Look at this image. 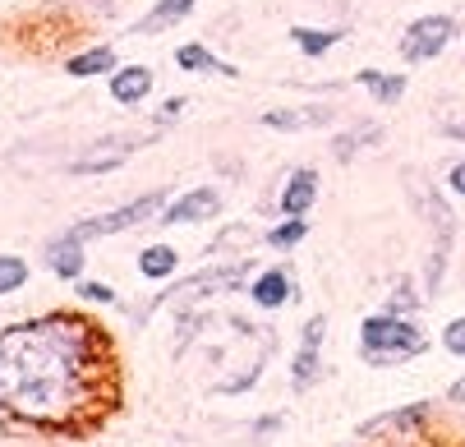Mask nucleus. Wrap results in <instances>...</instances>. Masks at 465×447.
I'll return each mask as SVG.
<instances>
[{
  "label": "nucleus",
  "mask_w": 465,
  "mask_h": 447,
  "mask_svg": "<svg viewBox=\"0 0 465 447\" xmlns=\"http://www.w3.org/2000/svg\"><path fill=\"white\" fill-rule=\"evenodd\" d=\"M111 373L106 333L84 313H37L0 328V411L60 429L97 406Z\"/></svg>",
  "instance_id": "1"
},
{
  "label": "nucleus",
  "mask_w": 465,
  "mask_h": 447,
  "mask_svg": "<svg viewBox=\"0 0 465 447\" xmlns=\"http://www.w3.org/2000/svg\"><path fill=\"white\" fill-rule=\"evenodd\" d=\"M429 351V337L415 318H401V313H373L360 323V355L364 364L373 369H391V364H406L415 355Z\"/></svg>",
  "instance_id": "2"
},
{
  "label": "nucleus",
  "mask_w": 465,
  "mask_h": 447,
  "mask_svg": "<svg viewBox=\"0 0 465 447\" xmlns=\"http://www.w3.org/2000/svg\"><path fill=\"white\" fill-rule=\"evenodd\" d=\"M171 204V189H148V194H139L134 204H120L111 213H97V217H84L70 226V235H79L84 244L88 240H102V235H120V231H134L143 226L148 217H162V208Z\"/></svg>",
  "instance_id": "3"
},
{
  "label": "nucleus",
  "mask_w": 465,
  "mask_h": 447,
  "mask_svg": "<svg viewBox=\"0 0 465 447\" xmlns=\"http://www.w3.org/2000/svg\"><path fill=\"white\" fill-rule=\"evenodd\" d=\"M456 37V19L451 15H424L401 33V60L411 65H424V60H438Z\"/></svg>",
  "instance_id": "4"
},
{
  "label": "nucleus",
  "mask_w": 465,
  "mask_h": 447,
  "mask_svg": "<svg viewBox=\"0 0 465 447\" xmlns=\"http://www.w3.org/2000/svg\"><path fill=\"white\" fill-rule=\"evenodd\" d=\"M157 134H106V139H97L93 148H84L70 166V175H102V171H115V166H124V157H134L143 144H153Z\"/></svg>",
  "instance_id": "5"
},
{
  "label": "nucleus",
  "mask_w": 465,
  "mask_h": 447,
  "mask_svg": "<svg viewBox=\"0 0 465 447\" xmlns=\"http://www.w3.org/2000/svg\"><path fill=\"white\" fill-rule=\"evenodd\" d=\"M217 213H222V194L213 184H198V189H189V194H180L175 204L162 208V222L166 226H193V222H208Z\"/></svg>",
  "instance_id": "6"
},
{
  "label": "nucleus",
  "mask_w": 465,
  "mask_h": 447,
  "mask_svg": "<svg viewBox=\"0 0 465 447\" xmlns=\"http://www.w3.org/2000/svg\"><path fill=\"white\" fill-rule=\"evenodd\" d=\"M42 259H46V268H51L60 282H79L84 268H88V244H84L79 235H70V231H60L55 240H46Z\"/></svg>",
  "instance_id": "7"
},
{
  "label": "nucleus",
  "mask_w": 465,
  "mask_h": 447,
  "mask_svg": "<svg viewBox=\"0 0 465 447\" xmlns=\"http://www.w3.org/2000/svg\"><path fill=\"white\" fill-rule=\"evenodd\" d=\"M313 204H318V171L313 166L291 171L282 184V217H304Z\"/></svg>",
  "instance_id": "8"
},
{
  "label": "nucleus",
  "mask_w": 465,
  "mask_h": 447,
  "mask_svg": "<svg viewBox=\"0 0 465 447\" xmlns=\"http://www.w3.org/2000/svg\"><path fill=\"white\" fill-rule=\"evenodd\" d=\"M111 102H120V106H139V102H148L153 97V70L148 65H120L115 74H111Z\"/></svg>",
  "instance_id": "9"
},
{
  "label": "nucleus",
  "mask_w": 465,
  "mask_h": 447,
  "mask_svg": "<svg viewBox=\"0 0 465 447\" xmlns=\"http://www.w3.org/2000/svg\"><path fill=\"white\" fill-rule=\"evenodd\" d=\"M295 282H291V268H262L253 282H249V300L258 309H282L291 300Z\"/></svg>",
  "instance_id": "10"
},
{
  "label": "nucleus",
  "mask_w": 465,
  "mask_h": 447,
  "mask_svg": "<svg viewBox=\"0 0 465 447\" xmlns=\"http://www.w3.org/2000/svg\"><path fill=\"white\" fill-rule=\"evenodd\" d=\"M193 5L198 0H157V5L134 24V33H143V37H157V33H166V28H175V24H184L189 15H193Z\"/></svg>",
  "instance_id": "11"
},
{
  "label": "nucleus",
  "mask_w": 465,
  "mask_h": 447,
  "mask_svg": "<svg viewBox=\"0 0 465 447\" xmlns=\"http://www.w3.org/2000/svg\"><path fill=\"white\" fill-rule=\"evenodd\" d=\"M175 65H180L184 74H222V79H235V65L217 60L203 42H184V46H175Z\"/></svg>",
  "instance_id": "12"
},
{
  "label": "nucleus",
  "mask_w": 465,
  "mask_h": 447,
  "mask_svg": "<svg viewBox=\"0 0 465 447\" xmlns=\"http://www.w3.org/2000/svg\"><path fill=\"white\" fill-rule=\"evenodd\" d=\"M115 70H120L115 46H88V51L64 60V74L70 79H97V74H115Z\"/></svg>",
  "instance_id": "13"
},
{
  "label": "nucleus",
  "mask_w": 465,
  "mask_h": 447,
  "mask_svg": "<svg viewBox=\"0 0 465 447\" xmlns=\"http://www.w3.org/2000/svg\"><path fill=\"white\" fill-rule=\"evenodd\" d=\"M322 120H331V111L327 106H300V111H291V106H282V111H268L258 124L262 130H282V134H295V130H309V124H322Z\"/></svg>",
  "instance_id": "14"
},
{
  "label": "nucleus",
  "mask_w": 465,
  "mask_h": 447,
  "mask_svg": "<svg viewBox=\"0 0 465 447\" xmlns=\"http://www.w3.org/2000/svg\"><path fill=\"white\" fill-rule=\"evenodd\" d=\"M355 84H364V93L378 102V106H396L406 97V79L401 74H387V70H360Z\"/></svg>",
  "instance_id": "15"
},
{
  "label": "nucleus",
  "mask_w": 465,
  "mask_h": 447,
  "mask_svg": "<svg viewBox=\"0 0 465 447\" xmlns=\"http://www.w3.org/2000/svg\"><path fill=\"white\" fill-rule=\"evenodd\" d=\"M175 268H180V253H175L171 244H148V249L139 253V273H143L148 282H171Z\"/></svg>",
  "instance_id": "16"
},
{
  "label": "nucleus",
  "mask_w": 465,
  "mask_h": 447,
  "mask_svg": "<svg viewBox=\"0 0 465 447\" xmlns=\"http://www.w3.org/2000/svg\"><path fill=\"white\" fill-rule=\"evenodd\" d=\"M424 420H429V402H415V406L387 411V415H378V420L360 424V433L369 438V433H382V429H411V424H424Z\"/></svg>",
  "instance_id": "17"
},
{
  "label": "nucleus",
  "mask_w": 465,
  "mask_h": 447,
  "mask_svg": "<svg viewBox=\"0 0 465 447\" xmlns=\"http://www.w3.org/2000/svg\"><path fill=\"white\" fill-rule=\"evenodd\" d=\"M341 37H346L341 28H291V42H295L304 55H327Z\"/></svg>",
  "instance_id": "18"
},
{
  "label": "nucleus",
  "mask_w": 465,
  "mask_h": 447,
  "mask_svg": "<svg viewBox=\"0 0 465 447\" xmlns=\"http://www.w3.org/2000/svg\"><path fill=\"white\" fill-rule=\"evenodd\" d=\"M378 139H382V124H360V130H346V134L331 139V153H337L341 162H351L355 153H364V148L378 144Z\"/></svg>",
  "instance_id": "19"
},
{
  "label": "nucleus",
  "mask_w": 465,
  "mask_h": 447,
  "mask_svg": "<svg viewBox=\"0 0 465 447\" xmlns=\"http://www.w3.org/2000/svg\"><path fill=\"white\" fill-rule=\"evenodd\" d=\"M262 240H268V249H282V253H286V249H295V244L309 240V222H304V217H282Z\"/></svg>",
  "instance_id": "20"
},
{
  "label": "nucleus",
  "mask_w": 465,
  "mask_h": 447,
  "mask_svg": "<svg viewBox=\"0 0 465 447\" xmlns=\"http://www.w3.org/2000/svg\"><path fill=\"white\" fill-rule=\"evenodd\" d=\"M28 259H19V253H0V295H15L28 286Z\"/></svg>",
  "instance_id": "21"
},
{
  "label": "nucleus",
  "mask_w": 465,
  "mask_h": 447,
  "mask_svg": "<svg viewBox=\"0 0 465 447\" xmlns=\"http://www.w3.org/2000/svg\"><path fill=\"white\" fill-rule=\"evenodd\" d=\"M291 378H295V388H309V382L318 378V351H313V346H300V351H295Z\"/></svg>",
  "instance_id": "22"
},
{
  "label": "nucleus",
  "mask_w": 465,
  "mask_h": 447,
  "mask_svg": "<svg viewBox=\"0 0 465 447\" xmlns=\"http://www.w3.org/2000/svg\"><path fill=\"white\" fill-rule=\"evenodd\" d=\"M420 309V295H415V286L411 282H401V286H396V295L387 300V313H401V318H411Z\"/></svg>",
  "instance_id": "23"
},
{
  "label": "nucleus",
  "mask_w": 465,
  "mask_h": 447,
  "mask_svg": "<svg viewBox=\"0 0 465 447\" xmlns=\"http://www.w3.org/2000/svg\"><path fill=\"white\" fill-rule=\"evenodd\" d=\"M74 291H79V300H88V304H115V291H111L106 282H88V277H79Z\"/></svg>",
  "instance_id": "24"
},
{
  "label": "nucleus",
  "mask_w": 465,
  "mask_h": 447,
  "mask_svg": "<svg viewBox=\"0 0 465 447\" xmlns=\"http://www.w3.org/2000/svg\"><path fill=\"white\" fill-rule=\"evenodd\" d=\"M442 346H447L451 355L465 360V318H451V323L442 328Z\"/></svg>",
  "instance_id": "25"
},
{
  "label": "nucleus",
  "mask_w": 465,
  "mask_h": 447,
  "mask_svg": "<svg viewBox=\"0 0 465 447\" xmlns=\"http://www.w3.org/2000/svg\"><path fill=\"white\" fill-rule=\"evenodd\" d=\"M322 337H327V318H322V313H313L309 323H304V333H300V346H313V351H318V346H322Z\"/></svg>",
  "instance_id": "26"
},
{
  "label": "nucleus",
  "mask_w": 465,
  "mask_h": 447,
  "mask_svg": "<svg viewBox=\"0 0 465 447\" xmlns=\"http://www.w3.org/2000/svg\"><path fill=\"white\" fill-rule=\"evenodd\" d=\"M180 111H184V97H171V102H162V106H157V115H153V120H157V130H166V124H171Z\"/></svg>",
  "instance_id": "27"
},
{
  "label": "nucleus",
  "mask_w": 465,
  "mask_h": 447,
  "mask_svg": "<svg viewBox=\"0 0 465 447\" xmlns=\"http://www.w3.org/2000/svg\"><path fill=\"white\" fill-rule=\"evenodd\" d=\"M447 184H451V194H460V199H465V162H456V166H451Z\"/></svg>",
  "instance_id": "28"
},
{
  "label": "nucleus",
  "mask_w": 465,
  "mask_h": 447,
  "mask_svg": "<svg viewBox=\"0 0 465 447\" xmlns=\"http://www.w3.org/2000/svg\"><path fill=\"white\" fill-rule=\"evenodd\" d=\"M447 397H451V402H465V378H460V382H451V392H447Z\"/></svg>",
  "instance_id": "29"
}]
</instances>
